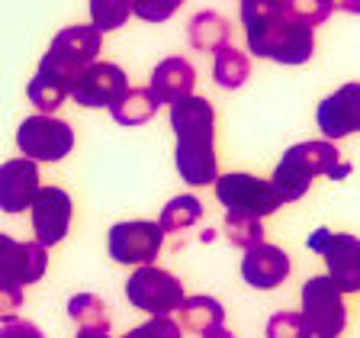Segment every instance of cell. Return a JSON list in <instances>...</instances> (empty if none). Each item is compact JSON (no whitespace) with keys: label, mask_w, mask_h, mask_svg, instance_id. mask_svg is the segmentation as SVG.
<instances>
[{"label":"cell","mask_w":360,"mask_h":338,"mask_svg":"<svg viewBox=\"0 0 360 338\" xmlns=\"http://www.w3.org/2000/svg\"><path fill=\"white\" fill-rule=\"evenodd\" d=\"M126 90H129V77L120 65H112V61H94L75 81L71 97H75L77 106H87V110H103V106L110 110Z\"/></svg>","instance_id":"12"},{"label":"cell","mask_w":360,"mask_h":338,"mask_svg":"<svg viewBox=\"0 0 360 338\" xmlns=\"http://www.w3.org/2000/svg\"><path fill=\"white\" fill-rule=\"evenodd\" d=\"M202 338H235L232 332L225 329V325H216V329H210V332H202Z\"/></svg>","instance_id":"34"},{"label":"cell","mask_w":360,"mask_h":338,"mask_svg":"<svg viewBox=\"0 0 360 338\" xmlns=\"http://www.w3.org/2000/svg\"><path fill=\"white\" fill-rule=\"evenodd\" d=\"M77 338H110V332H94V329H81Z\"/></svg>","instance_id":"35"},{"label":"cell","mask_w":360,"mask_h":338,"mask_svg":"<svg viewBox=\"0 0 360 338\" xmlns=\"http://www.w3.org/2000/svg\"><path fill=\"white\" fill-rule=\"evenodd\" d=\"M331 10H345V13H360V0H331Z\"/></svg>","instance_id":"33"},{"label":"cell","mask_w":360,"mask_h":338,"mask_svg":"<svg viewBox=\"0 0 360 338\" xmlns=\"http://www.w3.org/2000/svg\"><path fill=\"white\" fill-rule=\"evenodd\" d=\"M0 338H45V335L30 319H10V323L0 325Z\"/></svg>","instance_id":"32"},{"label":"cell","mask_w":360,"mask_h":338,"mask_svg":"<svg viewBox=\"0 0 360 338\" xmlns=\"http://www.w3.org/2000/svg\"><path fill=\"white\" fill-rule=\"evenodd\" d=\"M126 300L148 315H171L184 303V284L165 268L139 264L126 280Z\"/></svg>","instance_id":"6"},{"label":"cell","mask_w":360,"mask_h":338,"mask_svg":"<svg viewBox=\"0 0 360 338\" xmlns=\"http://www.w3.org/2000/svg\"><path fill=\"white\" fill-rule=\"evenodd\" d=\"M39 184V165L30 158H10L0 165V210L26 213L30 210Z\"/></svg>","instance_id":"15"},{"label":"cell","mask_w":360,"mask_h":338,"mask_svg":"<svg viewBox=\"0 0 360 338\" xmlns=\"http://www.w3.org/2000/svg\"><path fill=\"white\" fill-rule=\"evenodd\" d=\"M267 338H312L300 313H274L267 323Z\"/></svg>","instance_id":"28"},{"label":"cell","mask_w":360,"mask_h":338,"mask_svg":"<svg viewBox=\"0 0 360 338\" xmlns=\"http://www.w3.org/2000/svg\"><path fill=\"white\" fill-rule=\"evenodd\" d=\"M347 174H351V165L341 158L335 142L312 139V142H296L283 151V161L270 177V187H274L280 203H296L300 196L309 194L315 177L341 180Z\"/></svg>","instance_id":"2"},{"label":"cell","mask_w":360,"mask_h":338,"mask_svg":"<svg viewBox=\"0 0 360 338\" xmlns=\"http://www.w3.org/2000/svg\"><path fill=\"white\" fill-rule=\"evenodd\" d=\"M187 39L196 52H219L232 39V26L216 10H202L187 23Z\"/></svg>","instance_id":"18"},{"label":"cell","mask_w":360,"mask_h":338,"mask_svg":"<svg viewBox=\"0 0 360 338\" xmlns=\"http://www.w3.org/2000/svg\"><path fill=\"white\" fill-rule=\"evenodd\" d=\"M129 16H132V0H90V26L100 36L120 30Z\"/></svg>","instance_id":"25"},{"label":"cell","mask_w":360,"mask_h":338,"mask_svg":"<svg viewBox=\"0 0 360 338\" xmlns=\"http://www.w3.org/2000/svg\"><path fill=\"white\" fill-rule=\"evenodd\" d=\"M32 210V232L42 248H55L65 242L68 229H71V216H75V203L61 187H39L30 203Z\"/></svg>","instance_id":"11"},{"label":"cell","mask_w":360,"mask_h":338,"mask_svg":"<svg viewBox=\"0 0 360 338\" xmlns=\"http://www.w3.org/2000/svg\"><path fill=\"white\" fill-rule=\"evenodd\" d=\"M216 200L225 206V213H245V216H274L283 206L270 187V180H261L255 174L232 171V174H219L216 180Z\"/></svg>","instance_id":"8"},{"label":"cell","mask_w":360,"mask_h":338,"mask_svg":"<svg viewBox=\"0 0 360 338\" xmlns=\"http://www.w3.org/2000/svg\"><path fill=\"white\" fill-rule=\"evenodd\" d=\"M26 97H30V104L36 106L39 113L55 116V110H58V106L71 97V90H68L65 84H58V81H49V77H39L36 75L30 81V87H26Z\"/></svg>","instance_id":"26"},{"label":"cell","mask_w":360,"mask_h":338,"mask_svg":"<svg viewBox=\"0 0 360 338\" xmlns=\"http://www.w3.org/2000/svg\"><path fill=\"white\" fill-rule=\"evenodd\" d=\"M22 300H26V293H22L20 284H13V280H0V323L16 319L20 309H22Z\"/></svg>","instance_id":"31"},{"label":"cell","mask_w":360,"mask_h":338,"mask_svg":"<svg viewBox=\"0 0 360 338\" xmlns=\"http://www.w3.org/2000/svg\"><path fill=\"white\" fill-rule=\"evenodd\" d=\"M180 335H184V329L174 323L171 315H151L148 323L135 325V329L126 332L122 338H180Z\"/></svg>","instance_id":"29"},{"label":"cell","mask_w":360,"mask_h":338,"mask_svg":"<svg viewBox=\"0 0 360 338\" xmlns=\"http://www.w3.org/2000/svg\"><path fill=\"white\" fill-rule=\"evenodd\" d=\"M177 315L180 319H174V323H177L180 329L196 332V335H202V332H210L225 323L222 303L212 300V296H184V303L177 306Z\"/></svg>","instance_id":"19"},{"label":"cell","mask_w":360,"mask_h":338,"mask_svg":"<svg viewBox=\"0 0 360 338\" xmlns=\"http://www.w3.org/2000/svg\"><path fill=\"white\" fill-rule=\"evenodd\" d=\"M290 255H286L280 245H261L248 248L245 251V261H241V277H245L248 287L255 290H274L280 287L286 277H290Z\"/></svg>","instance_id":"16"},{"label":"cell","mask_w":360,"mask_h":338,"mask_svg":"<svg viewBox=\"0 0 360 338\" xmlns=\"http://www.w3.org/2000/svg\"><path fill=\"white\" fill-rule=\"evenodd\" d=\"M212 77L219 87L238 90L241 84L251 77V58L235 45H222L216 52V65H212Z\"/></svg>","instance_id":"21"},{"label":"cell","mask_w":360,"mask_h":338,"mask_svg":"<svg viewBox=\"0 0 360 338\" xmlns=\"http://www.w3.org/2000/svg\"><path fill=\"white\" fill-rule=\"evenodd\" d=\"M300 319L306 323L312 338H338L347 325L345 293L338 290L328 277H309L302 284V309Z\"/></svg>","instance_id":"5"},{"label":"cell","mask_w":360,"mask_h":338,"mask_svg":"<svg viewBox=\"0 0 360 338\" xmlns=\"http://www.w3.org/2000/svg\"><path fill=\"white\" fill-rule=\"evenodd\" d=\"M328 4H331V0H328Z\"/></svg>","instance_id":"36"},{"label":"cell","mask_w":360,"mask_h":338,"mask_svg":"<svg viewBox=\"0 0 360 338\" xmlns=\"http://www.w3.org/2000/svg\"><path fill=\"white\" fill-rule=\"evenodd\" d=\"M225 239L235 248L248 251L264 242V223L257 216H245V213H225Z\"/></svg>","instance_id":"24"},{"label":"cell","mask_w":360,"mask_h":338,"mask_svg":"<svg viewBox=\"0 0 360 338\" xmlns=\"http://www.w3.org/2000/svg\"><path fill=\"white\" fill-rule=\"evenodd\" d=\"M306 248L325 258V264H328V274H325V277L341 293L360 290V242H357V235L315 229L306 239Z\"/></svg>","instance_id":"7"},{"label":"cell","mask_w":360,"mask_h":338,"mask_svg":"<svg viewBox=\"0 0 360 338\" xmlns=\"http://www.w3.org/2000/svg\"><path fill=\"white\" fill-rule=\"evenodd\" d=\"M45 268H49V248L39 242H16L7 232H0V280L26 287L42 280Z\"/></svg>","instance_id":"14"},{"label":"cell","mask_w":360,"mask_h":338,"mask_svg":"<svg viewBox=\"0 0 360 338\" xmlns=\"http://www.w3.org/2000/svg\"><path fill=\"white\" fill-rule=\"evenodd\" d=\"M158 106L161 104H158V97L148 87H129L126 94L110 106V116L120 123V126H142V123H148L158 113Z\"/></svg>","instance_id":"20"},{"label":"cell","mask_w":360,"mask_h":338,"mask_svg":"<svg viewBox=\"0 0 360 338\" xmlns=\"http://www.w3.org/2000/svg\"><path fill=\"white\" fill-rule=\"evenodd\" d=\"M200 219H202V203L193 194H180L165 203L158 225H161V232H184V229L196 225Z\"/></svg>","instance_id":"23"},{"label":"cell","mask_w":360,"mask_h":338,"mask_svg":"<svg viewBox=\"0 0 360 338\" xmlns=\"http://www.w3.org/2000/svg\"><path fill=\"white\" fill-rule=\"evenodd\" d=\"M184 0H132V16L145 23H165L177 13Z\"/></svg>","instance_id":"30"},{"label":"cell","mask_w":360,"mask_h":338,"mask_svg":"<svg viewBox=\"0 0 360 338\" xmlns=\"http://www.w3.org/2000/svg\"><path fill=\"white\" fill-rule=\"evenodd\" d=\"M171 129L177 135V171L184 184L190 187H206L219 177L216 158V110L206 97H190L171 104Z\"/></svg>","instance_id":"1"},{"label":"cell","mask_w":360,"mask_h":338,"mask_svg":"<svg viewBox=\"0 0 360 338\" xmlns=\"http://www.w3.org/2000/svg\"><path fill=\"white\" fill-rule=\"evenodd\" d=\"M283 10L302 26H322L331 16V4L328 0H283Z\"/></svg>","instance_id":"27"},{"label":"cell","mask_w":360,"mask_h":338,"mask_svg":"<svg viewBox=\"0 0 360 338\" xmlns=\"http://www.w3.org/2000/svg\"><path fill=\"white\" fill-rule=\"evenodd\" d=\"M110 258L116 264H151L158 261L161 248H165V232L158 223L148 219H129V223H116L110 229Z\"/></svg>","instance_id":"10"},{"label":"cell","mask_w":360,"mask_h":338,"mask_svg":"<svg viewBox=\"0 0 360 338\" xmlns=\"http://www.w3.org/2000/svg\"><path fill=\"white\" fill-rule=\"evenodd\" d=\"M68 315L77 323V329L110 332V306L100 300L97 293H77L68 300Z\"/></svg>","instance_id":"22"},{"label":"cell","mask_w":360,"mask_h":338,"mask_svg":"<svg viewBox=\"0 0 360 338\" xmlns=\"http://www.w3.org/2000/svg\"><path fill=\"white\" fill-rule=\"evenodd\" d=\"M16 145L30 161H61L75 149V129L58 116H26L16 129Z\"/></svg>","instance_id":"9"},{"label":"cell","mask_w":360,"mask_h":338,"mask_svg":"<svg viewBox=\"0 0 360 338\" xmlns=\"http://www.w3.org/2000/svg\"><path fill=\"white\" fill-rule=\"evenodd\" d=\"M319 129L325 132V142H338V139H347L360 129V84L347 81L328 94V97L319 104Z\"/></svg>","instance_id":"13"},{"label":"cell","mask_w":360,"mask_h":338,"mask_svg":"<svg viewBox=\"0 0 360 338\" xmlns=\"http://www.w3.org/2000/svg\"><path fill=\"white\" fill-rule=\"evenodd\" d=\"M248 52L277 65H306L315 52V30L296 23L286 10L267 16L264 23L245 30Z\"/></svg>","instance_id":"3"},{"label":"cell","mask_w":360,"mask_h":338,"mask_svg":"<svg viewBox=\"0 0 360 338\" xmlns=\"http://www.w3.org/2000/svg\"><path fill=\"white\" fill-rule=\"evenodd\" d=\"M100 45H103V36H100L90 23H77V26H65L58 36L52 39L49 52L39 61V77H49V81L65 84L68 90L75 87V81L87 71L100 55Z\"/></svg>","instance_id":"4"},{"label":"cell","mask_w":360,"mask_h":338,"mask_svg":"<svg viewBox=\"0 0 360 338\" xmlns=\"http://www.w3.org/2000/svg\"><path fill=\"white\" fill-rule=\"evenodd\" d=\"M196 87V71L187 58H165L158 61L151 71L148 90L158 97V104H177V100L190 97Z\"/></svg>","instance_id":"17"}]
</instances>
